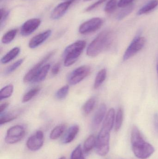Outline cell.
Segmentation results:
<instances>
[{
	"label": "cell",
	"instance_id": "1",
	"mask_svg": "<svg viewBox=\"0 0 158 159\" xmlns=\"http://www.w3.org/2000/svg\"><path fill=\"white\" fill-rule=\"evenodd\" d=\"M131 141L133 153L138 158L147 159L155 152L153 146L145 141L136 126H134L132 129Z\"/></svg>",
	"mask_w": 158,
	"mask_h": 159
},
{
	"label": "cell",
	"instance_id": "2",
	"mask_svg": "<svg viewBox=\"0 0 158 159\" xmlns=\"http://www.w3.org/2000/svg\"><path fill=\"white\" fill-rule=\"evenodd\" d=\"M113 33L110 31L107 30L101 32L87 48V56L94 57L104 50L109 49L113 43Z\"/></svg>",
	"mask_w": 158,
	"mask_h": 159
},
{
	"label": "cell",
	"instance_id": "3",
	"mask_svg": "<svg viewBox=\"0 0 158 159\" xmlns=\"http://www.w3.org/2000/svg\"><path fill=\"white\" fill-rule=\"evenodd\" d=\"M86 45L85 41L79 40L67 47L64 52V65L70 67L73 65L81 55Z\"/></svg>",
	"mask_w": 158,
	"mask_h": 159
},
{
	"label": "cell",
	"instance_id": "4",
	"mask_svg": "<svg viewBox=\"0 0 158 159\" xmlns=\"http://www.w3.org/2000/svg\"><path fill=\"white\" fill-rule=\"evenodd\" d=\"M146 42V39L144 37L139 35L136 36L124 53L123 60L126 61L135 56L143 48Z\"/></svg>",
	"mask_w": 158,
	"mask_h": 159
},
{
	"label": "cell",
	"instance_id": "5",
	"mask_svg": "<svg viewBox=\"0 0 158 159\" xmlns=\"http://www.w3.org/2000/svg\"><path fill=\"white\" fill-rule=\"evenodd\" d=\"M26 134L25 128L21 125H15L9 128L6 134L5 142L8 144H14L20 142Z\"/></svg>",
	"mask_w": 158,
	"mask_h": 159
},
{
	"label": "cell",
	"instance_id": "6",
	"mask_svg": "<svg viewBox=\"0 0 158 159\" xmlns=\"http://www.w3.org/2000/svg\"><path fill=\"white\" fill-rule=\"evenodd\" d=\"M103 23L104 21L101 18H92L83 22L80 26L79 32L82 34L94 32L101 28Z\"/></svg>",
	"mask_w": 158,
	"mask_h": 159
},
{
	"label": "cell",
	"instance_id": "7",
	"mask_svg": "<svg viewBox=\"0 0 158 159\" xmlns=\"http://www.w3.org/2000/svg\"><path fill=\"white\" fill-rule=\"evenodd\" d=\"M91 70V68L86 65L77 68L69 76V83L71 85H76L79 83L90 74Z\"/></svg>",
	"mask_w": 158,
	"mask_h": 159
},
{
	"label": "cell",
	"instance_id": "8",
	"mask_svg": "<svg viewBox=\"0 0 158 159\" xmlns=\"http://www.w3.org/2000/svg\"><path fill=\"white\" fill-rule=\"evenodd\" d=\"M55 53V50L51 51L49 52L48 54L46 55L41 61H39L38 63L34 65V67H32L24 76L23 81L25 83H28L30 82H32V80L35 78L39 71L41 70L44 64L49 60L51 57H53Z\"/></svg>",
	"mask_w": 158,
	"mask_h": 159
},
{
	"label": "cell",
	"instance_id": "9",
	"mask_svg": "<svg viewBox=\"0 0 158 159\" xmlns=\"http://www.w3.org/2000/svg\"><path fill=\"white\" fill-rule=\"evenodd\" d=\"M44 143V135L42 131L38 130L29 137L27 142V148L31 151H36L41 148Z\"/></svg>",
	"mask_w": 158,
	"mask_h": 159
},
{
	"label": "cell",
	"instance_id": "10",
	"mask_svg": "<svg viewBox=\"0 0 158 159\" xmlns=\"http://www.w3.org/2000/svg\"><path fill=\"white\" fill-rule=\"evenodd\" d=\"M110 135H103L98 134L96 139V151L101 157L107 155L109 150Z\"/></svg>",
	"mask_w": 158,
	"mask_h": 159
},
{
	"label": "cell",
	"instance_id": "11",
	"mask_svg": "<svg viewBox=\"0 0 158 159\" xmlns=\"http://www.w3.org/2000/svg\"><path fill=\"white\" fill-rule=\"evenodd\" d=\"M41 20L40 19L32 18L27 20L21 27L20 33L22 36H28L34 32L40 26Z\"/></svg>",
	"mask_w": 158,
	"mask_h": 159
},
{
	"label": "cell",
	"instance_id": "12",
	"mask_svg": "<svg viewBox=\"0 0 158 159\" xmlns=\"http://www.w3.org/2000/svg\"><path fill=\"white\" fill-rule=\"evenodd\" d=\"M73 2L72 1H65L57 6L51 13V19L58 20L62 17Z\"/></svg>",
	"mask_w": 158,
	"mask_h": 159
},
{
	"label": "cell",
	"instance_id": "13",
	"mask_svg": "<svg viewBox=\"0 0 158 159\" xmlns=\"http://www.w3.org/2000/svg\"><path fill=\"white\" fill-rule=\"evenodd\" d=\"M51 33L52 31L51 30H47L35 35L30 41L28 44L29 47L32 49L38 47L49 38Z\"/></svg>",
	"mask_w": 158,
	"mask_h": 159
},
{
	"label": "cell",
	"instance_id": "14",
	"mask_svg": "<svg viewBox=\"0 0 158 159\" xmlns=\"http://www.w3.org/2000/svg\"><path fill=\"white\" fill-rule=\"evenodd\" d=\"M115 120V110L113 108H110L104 120L101 130L106 132L110 133L114 125Z\"/></svg>",
	"mask_w": 158,
	"mask_h": 159
},
{
	"label": "cell",
	"instance_id": "15",
	"mask_svg": "<svg viewBox=\"0 0 158 159\" xmlns=\"http://www.w3.org/2000/svg\"><path fill=\"white\" fill-rule=\"evenodd\" d=\"M106 110V106L105 104L103 103L100 105L93 118L92 122L93 129H97L101 124L105 116Z\"/></svg>",
	"mask_w": 158,
	"mask_h": 159
},
{
	"label": "cell",
	"instance_id": "16",
	"mask_svg": "<svg viewBox=\"0 0 158 159\" xmlns=\"http://www.w3.org/2000/svg\"><path fill=\"white\" fill-rule=\"evenodd\" d=\"M79 128L77 125L71 126L67 131L66 134L62 139V142L64 144H68L72 142L79 133Z\"/></svg>",
	"mask_w": 158,
	"mask_h": 159
},
{
	"label": "cell",
	"instance_id": "17",
	"mask_svg": "<svg viewBox=\"0 0 158 159\" xmlns=\"http://www.w3.org/2000/svg\"><path fill=\"white\" fill-rule=\"evenodd\" d=\"M158 6V0H151L139 9L137 15L141 16L154 10Z\"/></svg>",
	"mask_w": 158,
	"mask_h": 159
},
{
	"label": "cell",
	"instance_id": "18",
	"mask_svg": "<svg viewBox=\"0 0 158 159\" xmlns=\"http://www.w3.org/2000/svg\"><path fill=\"white\" fill-rule=\"evenodd\" d=\"M20 52V48L15 47L11 49L6 55L1 59V61L2 64H6L14 60Z\"/></svg>",
	"mask_w": 158,
	"mask_h": 159
},
{
	"label": "cell",
	"instance_id": "19",
	"mask_svg": "<svg viewBox=\"0 0 158 159\" xmlns=\"http://www.w3.org/2000/svg\"><path fill=\"white\" fill-rule=\"evenodd\" d=\"M50 67H51V65L50 64L44 65L32 82L36 83V82H41L44 80L50 70Z\"/></svg>",
	"mask_w": 158,
	"mask_h": 159
},
{
	"label": "cell",
	"instance_id": "20",
	"mask_svg": "<svg viewBox=\"0 0 158 159\" xmlns=\"http://www.w3.org/2000/svg\"><path fill=\"white\" fill-rule=\"evenodd\" d=\"M66 129V126L65 124H60L55 127L50 133V139L53 140L58 139L65 132Z\"/></svg>",
	"mask_w": 158,
	"mask_h": 159
},
{
	"label": "cell",
	"instance_id": "21",
	"mask_svg": "<svg viewBox=\"0 0 158 159\" xmlns=\"http://www.w3.org/2000/svg\"><path fill=\"white\" fill-rule=\"evenodd\" d=\"M18 112H8L2 113L0 116V124H5L15 119L18 116Z\"/></svg>",
	"mask_w": 158,
	"mask_h": 159
},
{
	"label": "cell",
	"instance_id": "22",
	"mask_svg": "<svg viewBox=\"0 0 158 159\" xmlns=\"http://www.w3.org/2000/svg\"><path fill=\"white\" fill-rule=\"evenodd\" d=\"M96 139L94 135H91L85 140L83 144V151L84 153H89L94 148H95Z\"/></svg>",
	"mask_w": 158,
	"mask_h": 159
},
{
	"label": "cell",
	"instance_id": "23",
	"mask_svg": "<svg viewBox=\"0 0 158 159\" xmlns=\"http://www.w3.org/2000/svg\"><path fill=\"white\" fill-rule=\"evenodd\" d=\"M106 76L107 70L105 69H102L98 72L96 77L94 84V88L95 89H98L101 86L106 78Z\"/></svg>",
	"mask_w": 158,
	"mask_h": 159
},
{
	"label": "cell",
	"instance_id": "24",
	"mask_svg": "<svg viewBox=\"0 0 158 159\" xmlns=\"http://www.w3.org/2000/svg\"><path fill=\"white\" fill-rule=\"evenodd\" d=\"M96 103V99L94 97L90 98L85 102L83 108L84 115L87 116L92 112L95 106Z\"/></svg>",
	"mask_w": 158,
	"mask_h": 159
},
{
	"label": "cell",
	"instance_id": "25",
	"mask_svg": "<svg viewBox=\"0 0 158 159\" xmlns=\"http://www.w3.org/2000/svg\"><path fill=\"white\" fill-rule=\"evenodd\" d=\"M123 120V111L122 107L118 109L115 117V130L116 131H118L121 128Z\"/></svg>",
	"mask_w": 158,
	"mask_h": 159
},
{
	"label": "cell",
	"instance_id": "26",
	"mask_svg": "<svg viewBox=\"0 0 158 159\" xmlns=\"http://www.w3.org/2000/svg\"><path fill=\"white\" fill-rule=\"evenodd\" d=\"M17 30L14 29L6 33L2 38V42L3 44H7L13 41L17 33Z\"/></svg>",
	"mask_w": 158,
	"mask_h": 159
},
{
	"label": "cell",
	"instance_id": "27",
	"mask_svg": "<svg viewBox=\"0 0 158 159\" xmlns=\"http://www.w3.org/2000/svg\"><path fill=\"white\" fill-rule=\"evenodd\" d=\"M134 8V5L133 3L128 6L123 7V9L121 10L118 14L117 16V19L119 20H122L132 12Z\"/></svg>",
	"mask_w": 158,
	"mask_h": 159
},
{
	"label": "cell",
	"instance_id": "28",
	"mask_svg": "<svg viewBox=\"0 0 158 159\" xmlns=\"http://www.w3.org/2000/svg\"><path fill=\"white\" fill-rule=\"evenodd\" d=\"M14 91V86L11 84L6 85L0 91V100L1 101L6 98H9L12 95Z\"/></svg>",
	"mask_w": 158,
	"mask_h": 159
},
{
	"label": "cell",
	"instance_id": "29",
	"mask_svg": "<svg viewBox=\"0 0 158 159\" xmlns=\"http://www.w3.org/2000/svg\"><path fill=\"white\" fill-rule=\"evenodd\" d=\"M40 90H41V88L40 87H36V88H33L29 90L23 96L22 100V102H27L30 101L33 97L36 96L39 93Z\"/></svg>",
	"mask_w": 158,
	"mask_h": 159
},
{
	"label": "cell",
	"instance_id": "30",
	"mask_svg": "<svg viewBox=\"0 0 158 159\" xmlns=\"http://www.w3.org/2000/svg\"><path fill=\"white\" fill-rule=\"evenodd\" d=\"M118 2L117 0H109L105 6V12L108 14L113 13L118 7Z\"/></svg>",
	"mask_w": 158,
	"mask_h": 159
},
{
	"label": "cell",
	"instance_id": "31",
	"mask_svg": "<svg viewBox=\"0 0 158 159\" xmlns=\"http://www.w3.org/2000/svg\"><path fill=\"white\" fill-rule=\"evenodd\" d=\"M69 90V86L68 85H65L61 87L56 93V97L58 100H62L66 98L67 95Z\"/></svg>",
	"mask_w": 158,
	"mask_h": 159
},
{
	"label": "cell",
	"instance_id": "32",
	"mask_svg": "<svg viewBox=\"0 0 158 159\" xmlns=\"http://www.w3.org/2000/svg\"><path fill=\"white\" fill-rule=\"evenodd\" d=\"M70 159H85L80 145H78L72 151Z\"/></svg>",
	"mask_w": 158,
	"mask_h": 159
},
{
	"label": "cell",
	"instance_id": "33",
	"mask_svg": "<svg viewBox=\"0 0 158 159\" xmlns=\"http://www.w3.org/2000/svg\"><path fill=\"white\" fill-rule=\"evenodd\" d=\"M23 61H24V59H21L19 60L18 61L13 63L12 65L7 68L6 70V74L8 75L13 72L16 69H17V68H18L21 65V64L23 63Z\"/></svg>",
	"mask_w": 158,
	"mask_h": 159
},
{
	"label": "cell",
	"instance_id": "34",
	"mask_svg": "<svg viewBox=\"0 0 158 159\" xmlns=\"http://www.w3.org/2000/svg\"><path fill=\"white\" fill-rule=\"evenodd\" d=\"M9 12L8 10L5 8H2L1 9V28L2 29L4 25L5 22L7 20L9 15Z\"/></svg>",
	"mask_w": 158,
	"mask_h": 159
},
{
	"label": "cell",
	"instance_id": "35",
	"mask_svg": "<svg viewBox=\"0 0 158 159\" xmlns=\"http://www.w3.org/2000/svg\"><path fill=\"white\" fill-rule=\"evenodd\" d=\"M107 0H99L97 2H96L94 3L93 4L91 5L90 6L88 7L86 9V12H90V11H92V10L94 9L95 8H96L97 7L99 6L100 5L103 4V3L105 2Z\"/></svg>",
	"mask_w": 158,
	"mask_h": 159
},
{
	"label": "cell",
	"instance_id": "36",
	"mask_svg": "<svg viewBox=\"0 0 158 159\" xmlns=\"http://www.w3.org/2000/svg\"><path fill=\"white\" fill-rule=\"evenodd\" d=\"M135 0H119L118 2V7L123 8L131 4Z\"/></svg>",
	"mask_w": 158,
	"mask_h": 159
},
{
	"label": "cell",
	"instance_id": "37",
	"mask_svg": "<svg viewBox=\"0 0 158 159\" xmlns=\"http://www.w3.org/2000/svg\"><path fill=\"white\" fill-rule=\"evenodd\" d=\"M60 69V64L58 62L55 64L52 69V74L53 75H56L58 74Z\"/></svg>",
	"mask_w": 158,
	"mask_h": 159
},
{
	"label": "cell",
	"instance_id": "38",
	"mask_svg": "<svg viewBox=\"0 0 158 159\" xmlns=\"http://www.w3.org/2000/svg\"><path fill=\"white\" fill-rule=\"evenodd\" d=\"M154 125L155 129L158 132V113H156L154 116Z\"/></svg>",
	"mask_w": 158,
	"mask_h": 159
},
{
	"label": "cell",
	"instance_id": "39",
	"mask_svg": "<svg viewBox=\"0 0 158 159\" xmlns=\"http://www.w3.org/2000/svg\"><path fill=\"white\" fill-rule=\"evenodd\" d=\"M8 105H9V103L8 102H6L3 103L1 105V106H0V113H1V114L4 112V111L7 108Z\"/></svg>",
	"mask_w": 158,
	"mask_h": 159
},
{
	"label": "cell",
	"instance_id": "40",
	"mask_svg": "<svg viewBox=\"0 0 158 159\" xmlns=\"http://www.w3.org/2000/svg\"><path fill=\"white\" fill-rule=\"evenodd\" d=\"M156 70L157 72V73L158 75V56L157 57V58L156 61Z\"/></svg>",
	"mask_w": 158,
	"mask_h": 159
},
{
	"label": "cell",
	"instance_id": "41",
	"mask_svg": "<svg viewBox=\"0 0 158 159\" xmlns=\"http://www.w3.org/2000/svg\"><path fill=\"white\" fill-rule=\"evenodd\" d=\"M59 159H66V158L65 157H60V158H59Z\"/></svg>",
	"mask_w": 158,
	"mask_h": 159
},
{
	"label": "cell",
	"instance_id": "42",
	"mask_svg": "<svg viewBox=\"0 0 158 159\" xmlns=\"http://www.w3.org/2000/svg\"><path fill=\"white\" fill-rule=\"evenodd\" d=\"M92 1V0H83L84 2H88V1Z\"/></svg>",
	"mask_w": 158,
	"mask_h": 159
},
{
	"label": "cell",
	"instance_id": "43",
	"mask_svg": "<svg viewBox=\"0 0 158 159\" xmlns=\"http://www.w3.org/2000/svg\"><path fill=\"white\" fill-rule=\"evenodd\" d=\"M64 1H73V2H74V1H75V0H64Z\"/></svg>",
	"mask_w": 158,
	"mask_h": 159
},
{
	"label": "cell",
	"instance_id": "44",
	"mask_svg": "<svg viewBox=\"0 0 158 159\" xmlns=\"http://www.w3.org/2000/svg\"><path fill=\"white\" fill-rule=\"evenodd\" d=\"M1 1H2V0H1Z\"/></svg>",
	"mask_w": 158,
	"mask_h": 159
}]
</instances>
